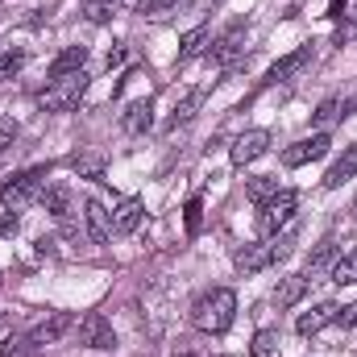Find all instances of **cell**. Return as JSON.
<instances>
[{"label": "cell", "instance_id": "1", "mask_svg": "<svg viewBox=\"0 0 357 357\" xmlns=\"http://www.w3.org/2000/svg\"><path fill=\"white\" fill-rule=\"evenodd\" d=\"M233 320H237V295H233L229 287H216V291L199 295L195 307H191V324H195L199 333H212V337L229 333Z\"/></svg>", "mask_w": 357, "mask_h": 357}, {"label": "cell", "instance_id": "2", "mask_svg": "<svg viewBox=\"0 0 357 357\" xmlns=\"http://www.w3.org/2000/svg\"><path fill=\"white\" fill-rule=\"evenodd\" d=\"M46 178H50V171H46V167H29V171L13 175L4 187H0V204H4L8 212H21V208H29L33 199H42V191H46Z\"/></svg>", "mask_w": 357, "mask_h": 357}, {"label": "cell", "instance_id": "3", "mask_svg": "<svg viewBox=\"0 0 357 357\" xmlns=\"http://www.w3.org/2000/svg\"><path fill=\"white\" fill-rule=\"evenodd\" d=\"M295 208H299V195L282 187L274 199L258 204V233H262V237H278V229H282V225H291Z\"/></svg>", "mask_w": 357, "mask_h": 357}, {"label": "cell", "instance_id": "4", "mask_svg": "<svg viewBox=\"0 0 357 357\" xmlns=\"http://www.w3.org/2000/svg\"><path fill=\"white\" fill-rule=\"evenodd\" d=\"M84 91H88V75H84V71L63 75V79H54L50 88L42 91V108H46V112H67V108H79Z\"/></svg>", "mask_w": 357, "mask_h": 357}, {"label": "cell", "instance_id": "5", "mask_svg": "<svg viewBox=\"0 0 357 357\" xmlns=\"http://www.w3.org/2000/svg\"><path fill=\"white\" fill-rule=\"evenodd\" d=\"M241 42H245V25L237 21V25H229V29H225V33L212 42L208 59H212V63H220L225 71H233V67H237V59H241V50H245Z\"/></svg>", "mask_w": 357, "mask_h": 357}, {"label": "cell", "instance_id": "6", "mask_svg": "<svg viewBox=\"0 0 357 357\" xmlns=\"http://www.w3.org/2000/svg\"><path fill=\"white\" fill-rule=\"evenodd\" d=\"M328 133H312V137H303V142H295V146H287L282 150V167H307V162H316V158H324L328 154Z\"/></svg>", "mask_w": 357, "mask_h": 357}, {"label": "cell", "instance_id": "7", "mask_svg": "<svg viewBox=\"0 0 357 357\" xmlns=\"http://www.w3.org/2000/svg\"><path fill=\"white\" fill-rule=\"evenodd\" d=\"M79 345H88V349H116V333H112V324L100 312H88L79 320Z\"/></svg>", "mask_w": 357, "mask_h": 357}, {"label": "cell", "instance_id": "8", "mask_svg": "<svg viewBox=\"0 0 357 357\" xmlns=\"http://www.w3.org/2000/svg\"><path fill=\"white\" fill-rule=\"evenodd\" d=\"M84 233L91 245H108L112 241V212H104L100 199H84Z\"/></svg>", "mask_w": 357, "mask_h": 357}, {"label": "cell", "instance_id": "9", "mask_svg": "<svg viewBox=\"0 0 357 357\" xmlns=\"http://www.w3.org/2000/svg\"><path fill=\"white\" fill-rule=\"evenodd\" d=\"M266 150H270L266 129H245V133L233 142V162H237V167H250V162H258Z\"/></svg>", "mask_w": 357, "mask_h": 357}, {"label": "cell", "instance_id": "10", "mask_svg": "<svg viewBox=\"0 0 357 357\" xmlns=\"http://www.w3.org/2000/svg\"><path fill=\"white\" fill-rule=\"evenodd\" d=\"M71 324H75V316H71V312H50L42 324H33L29 345H54V341H63V337L71 333Z\"/></svg>", "mask_w": 357, "mask_h": 357}, {"label": "cell", "instance_id": "11", "mask_svg": "<svg viewBox=\"0 0 357 357\" xmlns=\"http://www.w3.org/2000/svg\"><path fill=\"white\" fill-rule=\"evenodd\" d=\"M142 212H146V204L137 199V195H125L116 208H112V233H121V237H129L137 225H142Z\"/></svg>", "mask_w": 357, "mask_h": 357}, {"label": "cell", "instance_id": "12", "mask_svg": "<svg viewBox=\"0 0 357 357\" xmlns=\"http://www.w3.org/2000/svg\"><path fill=\"white\" fill-rule=\"evenodd\" d=\"M303 295H307V274H287L274 287V307H295Z\"/></svg>", "mask_w": 357, "mask_h": 357}, {"label": "cell", "instance_id": "13", "mask_svg": "<svg viewBox=\"0 0 357 357\" xmlns=\"http://www.w3.org/2000/svg\"><path fill=\"white\" fill-rule=\"evenodd\" d=\"M337 316H341V307H337V303H320V307H312V312H303L295 328H299V337H312V333H320V328H328V324H333Z\"/></svg>", "mask_w": 357, "mask_h": 357}, {"label": "cell", "instance_id": "14", "mask_svg": "<svg viewBox=\"0 0 357 357\" xmlns=\"http://www.w3.org/2000/svg\"><path fill=\"white\" fill-rule=\"evenodd\" d=\"M307 63H312V46H299L295 54H287V59H278V63L270 67V84H282V79L299 75V71H303Z\"/></svg>", "mask_w": 357, "mask_h": 357}, {"label": "cell", "instance_id": "15", "mask_svg": "<svg viewBox=\"0 0 357 357\" xmlns=\"http://www.w3.org/2000/svg\"><path fill=\"white\" fill-rule=\"evenodd\" d=\"M84 63H88V46H67V50L50 63V79L75 75V71H84Z\"/></svg>", "mask_w": 357, "mask_h": 357}, {"label": "cell", "instance_id": "16", "mask_svg": "<svg viewBox=\"0 0 357 357\" xmlns=\"http://www.w3.org/2000/svg\"><path fill=\"white\" fill-rule=\"evenodd\" d=\"M42 204H46L50 216L71 220V187H67V183H50V187L42 191Z\"/></svg>", "mask_w": 357, "mask_h": 357}, {"label": "cell", "instance_id": "17", "mask_svg": "<svg viewBox=\"0 0 357 357\" xmlns=\"http://www.w3.org/2000/svg\"><path fill=\"white\" fill-rule=\"evenodd\" d=\"M121 125H125L129 133H146V129L154 125V104H150V100H133V104L125 108Z\"/></svg>", "mask_w": 357, "mask_h": 357}, {"label": "cell", "instance_id": "18", "mask_svg": "<svg viewBox=\"0 0 357 357\" xmlns=\"http://www.w3.org/2000/svg\"><path fill=\"white\" fill-rule=\"evenodd\" d=\"M274 266V250L270 245H245L241 254H237V270L241 274H258V270Z\"/></svg>", "mask_w": 357, "mask_h": 357}, {"label": "cell", "instance_id": "19", "mask_svg": "<svg viewBox=\"0 0 357 357\" xmlns=\"http://www.w3.org/2000/svg\"><path fill=\"white\" fill-rule=\"evenodd\" d=\"M354 175H357V146H349V150L333 162V171L324 175V187H333V191H337V187H345Z\"/></svg>", "mask_w": 357, "mask_h": 357}, {"label": "cell", "instance_id": "20", "mask_svg": "<svg viewBox=\"0 0 357 357\" xmlns=\"http://www.w3.org/2000/svg\"><path fill=\"white\" fill-rule=\"evenodd\" d=\"M337 254H341L337 237H324V241L312 250V258H307V274H324V270H333L337 266Z\"/></svg>", "mask_w": 357, "mask_h": 357}, {"label": "cell", "instance_id": "21", "mask_svg": "<svg viewBox=\"0 0 357 357\" xmlns=\"http://www.w3.org/2000/svg\"><path fill=\"white\" fill-rule=\"evenodd\" d=\"M204 46H208V29L195 25V29L183 33V42H178V63H191L195 54H204Z\"/></svg>", "mask_w": 357, "mask_h": 357}, {"label": "cell", "instance_id": "22", "mask_svg": "<svg viewBox=\"0 0 357 357\" xmlns=\"http://www.w3.org/2000/svg\"><path fill=\"white\" fill-rule=\"evenodd\" d=\"M278 191H282V187H278V178L274 175H258V178L245 183V195H250L254 204H266V199H274Z\"/></svg>", "mask_w": 357, "mask_h": 357}, {"label": "cell", "instance_id": "23", "mask_svg": "<svg viewBox=\"0 0 357 357\" xmlns=\"http://www.w3.org/2000/svg\"><path fill=\"white\" fill-rule=\"evenodd\" d=\"M333 278H337L341 287L357 282V250H349L345 258H337V266H333Z\"/></svg>", "mask_w": 357, "mask_h": 357}, {"label": "cell", "instance_id": "24", "mask_svg": "<svg viewBox=\"0 0 357 357\" xmlns=\"http://www.w3.org/2000/svg\"><path fill=\"white\" fill-rule=\"evenodd\" d=\"M274 349H278V333H274V328H262V333L254 337V345H250L254 357H270Z\"/></svg>", "mask_w": 357, "mask_h": 357}, {"label": "cell", "instance_id": "25", "mask_svg": "<svg viewBox=\"0 0 357 357\" xmlns=\"http://www.w3.org/2000/svg\"><path fill=\"white\" fill-rule=\"evenodd\" d=\"M199 100H204V91H199V88L187 91V96H183V104H175V121H171V125H178V121H191V116H195V108H199Z\"/></svg>", "mask_w": 357, "mask_h": 357}, {"label": "cell", "instance_id": "26", "mask_svg": "<svg viewBox=\"0 0 357 357\" xmlns=\"http://www.w3.org/2000/svg\"><path fill=\"white\" fill-rule=\"evenodd\" d=\"M25 67V50H4L0 54V79H13Z\"/></svg>", "mask_w": 357, "mask_h": 357}, {"label": "cell", "instance_id": "27", "mask_svg": "<svg viewBox=\"0 0 357 357\" xmlns=\"http://www.w3.org/2000/svg\"><path fill=\"white\" fill-rule=\"evenodd\" d=\"M88 21L91 25H104V21H112V13H116V4H108V0H88Z\"/></svg>", "mask_w": 357, "mask_h": 357}, {"label": "cell", "instance_id": "28", "mask_svg": "<svg viewBox=\"0 0 357 357\" xmlns=\"http://www.w3.org/2000/svg\"><path fill=\"white\" fill-rule=\"evenodd\" d=\"M178 0H137V13L142 17H162V13H171Z\"/></svg>", "mask_w": 357, "mask_h": 357}, {"label": "cell", "instance_id": "29", "mask_svg": "<svg viewBox=\"0 0 357 357\" xmlns=\"http://www.w3.org/2000/svg\"><path fill=\"white\" fill-rule=\"evenodd\" d=\"M13 142H17V121H13V116H0V154H4Z\"/></svg>", "mask_w": 357, "mask_h": 357}, {"label": "cell", "instance_id": "30", "mask_svg": "<svg viewBox=\"0 0 357 357\" xmlns=\"http://www.w3.org/2000/svg\"><path fill=\"white\" fill-rule=\"evenodd\" d=\"M75 171L88 178H104V162L100 158H75Z\"/></svg>", "mask_w": 357, "mask_h": 357}, {"label": "cell", "instance_id": "31", "mask_svg": "<svg viewBox=\"0 0 357 357\" xmlns=\"http://www.w3.org/2000/svg\"><path fill=\"white\" fill-rule=\"evenodd\" d=\"M25 345H29V337H8V341L0 345V357H21Z\"/></svg>", "mask_w": 357, "mask_h": 357}, {"label": "cell", "instance_id": "32", "mask_svg": "<svg viewBox=\"0 0 357 357\" xmlns=\"http://www.w3.org/2000/svg\"><path fill=\"white\" fill-rule=\"evenodd\" d=\"M291 245H295V233H282V237H274V241H270V250H274V262H278V258H287V254H291Z\"/></svg>", "mask_w": 357, "mask_h": 357}, {"label": "cell", "instance_id": "33", "mask_svg": "<svg viewBox=\"0 0 357 357\" xmlns=\"http://www.w3.org/2000/svg\"><path fill=\"white\" fill-rule=\"evenodd\" d=\"M17 233V212H0V237H13Z\"/></svg>", "mask_w": 357, "mask_h": 357}, {"label": "cell", "instance_id": "34", "mask_svg": "<svg viewBox=\"0 0 357 357\" xmlns=\"http://www.w3.org/2000/svg\"><path fill=\"white\" fill-rule=\"evenodd\" d=\"M333 116H337V100H324V104H320V112H316V121H320V125H328Z\"/></svg>", "mask_w": 357, "mask_h": 357}, {"label": "cell", "instance_id": "35", "mask_svg": "<svg viewBox=\"0 0 357 357\" xmlns=\"http://www.w3.org/2000/svg\"><path fill=\"white\" fill-rule=\"evenodd\" d=\"M195 229H199V199L187 204V233H195Z\"/></svg>", "mask_w": 357, "mask_h": 357}, {"label": "cell", "instance_id": "36", "mask_svg": "<svg viewBox=\"0 0 357 357\" xmlns=\"http://www.w3.org/2000/svg\"><path fill=\"white\" fill-rule=\"evenodd\" d=\"M337 320H341V324H349V328H357V303H354V307H345Z\"/></svg>", "mask_w": 357, "mask_h": 357}, {"label": "cell", "instance_id": "37", "mask_svg": "<svg viewBox=\"0 0 357 357\" xmlns=\"http://www.w3.org/2000/svg\"><path fill=\"white\" fill-rule=\"evenodd\" d=\"M328 17H345V0H328Z\"/></svg>", "mask_w": 357, "mask_h": 357}, {"label": "cell", "instance_id": "38", "mask_svg": "<svg viewBox=\"0 0 357 357\" xmlns=\"http://www.w3.org/2000/svg\"><path fill=\"white\" fill-rule=\"evenodd\" d=\"M0 324H8V316H0Z\"/></svg>", "mask_w": 357, "mask_h": 357}, {"label": "cell", "instance_id": "39", "mask_svg": "<svg viewBox=\"0 0 357 357\" xmlns=\"http://www.w3.org/2000/svg\"><path fill=\"white\" fill-rule=\"evenodd\" d=\"M108 4H116V0H108Z\"/></svg>", "mask_w": 357, "mask_h": 357}]
</instances>
